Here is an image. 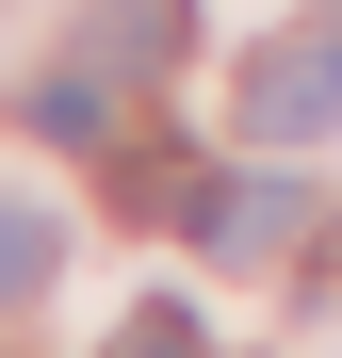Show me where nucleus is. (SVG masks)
Segmentation results:
<instances>
[{
    "label": "nucleus",
    "mask_w": 342,
    "mask_h": 358,
    "mask_svg": "<svg viewBox=\"0 0 342 358\" xmlns=\"http://www.w3.org/2000/svg\"><path fill=\"white\" fill-rule=\"evenodd\" d=\"M196 245L212 261H294L310 245V196L294 179H196Z\"/></svg>",
    "instance_id": "obj_2"
},
{
    "label": "nucleus",
    "mask_w": 342,
    "mask_h": 358,
    "mask_svg": "<svg viewBox=\"0 0 342 358\" xmlns=\"http://www.w3.org/2000/svg\"><path fill=\"white\" fill-rule=\"evenodd\" d=\"M49 261H66V228H49L33 196H0V310H33V293H49Z\"/></svg>",
    "instance_id": "obj_4"
},
{
    "label": "nucleus",
    "mask_w": 342,
    "mask_h": 358,
    "mask_svg": "<svg viewBox=\"0 0 342 358\" xmlns=\"http://www.w3.org/2000/svg\"><path fill=\"white\" fill-rule=\"evenodd\" d=\"M98 66H114V82L180 66V0H98Z\"/></svg>",
    "instance_id": "obj_3"
},
{
    "label": "nucleus",
    "mask_w": 342,
    "mask_h": 358,
    "mask_svg": "<svg viewBox=\"0 0 342 358\" xmlns=\"http://www.w3.org/2000/svg\"><path fill=\"white\" fill-rule=\"evenodd\" d=\"M33 131H49V147H98V131H114V98H98V82H49V98H33Z\"/></svg>",
    "instance_id": "obj_6"
},
{
    "label": "nucleus",
    "mask_w": 342,
    "mask_h": 358,
    "mask_svg": "<svg viewBox=\"0 0 342 358\" xmlns=\"http://www.w3.org/2000/svg\"><path fill=\"white\" fill-rule=\"evenodd\" d=\"M342 131V33H294L245 66V147H326Z\"/></svg>",
    "instance_id": "obj_1"
},
{
    "label": "nucleus",
    "mask_w": 342,
    "mask_h": 358,
    "mask_svg": "<svg viewBox=\"0 0 342 358\" xmlns=\"http://www.w3.org/2000/svg\"><path fill=\"white\" fill-rule=\"evenodd\" d=\"M98 358H212V326H196V310H180V293H147V310H131V326H114V342H98Z\"/></svg>",
    "instance_id": "obj_5"
}]
</instances>
